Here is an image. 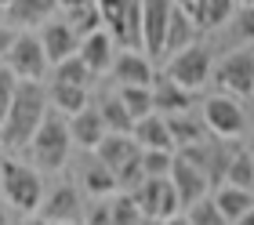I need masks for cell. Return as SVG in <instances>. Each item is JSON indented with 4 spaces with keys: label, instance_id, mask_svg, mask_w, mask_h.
<instances>
[{
    "label": "cell",
    "instance_id": "6da1fadb",
    "mask_svg": "<svg viewBox=\"0 0 254 225\" xmlns=\"http://www.w3.org/2000/svg\"><path fill=\"white\" fill-rule=\"evenodd\" d=\"M48 105H51V98H48V87H44V84H37V80H18L11 113H7L4 127H0V146H4V149L29 146L33 135L40 131L44 116L51 113Z\"/></svg>",
    "mask_w": 254,
    "mask_h": 225
},
{
    "label": "cell",
    "instance_id": "7a4b0ae2",
    "mask_svg": "<svg viewBox=\"0 0 254 225\" xmlns=\"http://www.w3.org/2000/svg\"><path fill=\"white\" fill-rule=\"evenodd\" d=\"M0 193L15 211L33 215V211H40L48 189H44V178L37 167L18 163V160H0Z\"/></svg>",
    "mask_w": 254,
    "mask_h": 225
},
{
    "label": "cell",
    "instance_id": "3957f363",
    "mask_svg": "<svg viewBox=\"0 0 254 225\" xmlns=\"http://www.w3.org/2000/svg\"><path fill=\"white\" fill-rule=\"evenodd\" d=\"M69 149H73V135H69V120L62 113H48L40 124V131L33 135L29 142V156H33V167H44V171H62L65 160H69Z\"/></svg>",
    "mask_w": 254,
    "mask_h": 225
},
{
    "label": "cell",
    "instance_id": "277c9868",
    "mask_svg": "<svg viewBox=\"0 0 254 225\" xmlns=\"http://www.w3.org/2000/svg\"><path fill=\"white\" fill-rule=\"evenodd\" d=\"M167 76L196 94L203 84H211V76H214L211 47L207 44H192V47H186V51H178L175 58H167Z\"/></svg>",
    "mask_w": 254,
    "mask_h": 225
},
{
    "label": "cell",
    "instance_id": "5b68a950",
    "mask_svg": "<svg viewBox=\"0 0 254 225\" xmlns=\"http://www.w3.org/2000/svg\"><path fill=\"white\" fill-rule=\"evenodd\" d=\"M214 84L222 87V94L233 98H251L254 94V47L225 55L222 62H214Z\"/></svg>",
    "mask_w": 254,
    "mask_h": 225
},
{
    "label": "cell",
    "instance_id": "8992f818",
    "mask_svg": "<svg viewBox=\"0 0 254 225\" xmlns=\"http://www.w3.org/2000/svg\"><path fill=\"white\" fill-rule=\"evenodd\" d=\"M200 113L207 120V131L214 138L229 142V138H240L247 131V113H244V105H240V98H233V94H211Z\"/></svg>",
    "mask_w": 254,
    "mask_h": 225
},
{
    "label": "cell",
    "instance_id": "52a82bcc",
    "mask_svg": "<svg viewBox=\"0 0 254 225\" xmlns=\"http://www.w3.org/2000/svg\"><path fill=\"white\" fill-rule=\"evenodd\" d=\"M131 196H134V204L142 207L145 218L167 222V218L182 215V200H178V189H175V182H171V174L167 178H145Z\"/></svg>",
    "mask_w": 254,
    "mask_h": 225
},
{
    "label": "cell",
    "instance_id": "ba28073f",
    "mask_svg": "<svg viewBox=\"0 0 254 225\" xmlns=\"http://www.w3.org/2000/svg\"><path fill=\"white\" fill-rule=\"evenodd\" d=\"M7 69L15 73L18 80H44V73H48V51H44V44H40V37L37 33H18V40H15V47L7 51Z\"/></svg>",
    "mask_w": 254,
    "mask_h": 225
},
{
    "label": "cell",
    "instance_id": "9c48e42d",
    "mask_svg": "<svg viewBox=\"0 0 254 225\" xmlns=\"http://www.w3.org/2000/svg\"><path fill=\"white\" fill-rule=\"evenodd\" d=\"M175 7V0H142V51L149 58H164V40Z\"/></svg>",
    "mask_w": 254,
    "mask_h": 225
},
{
    "label": "cell",
    "instance_id": "30bf717a",
    "mask_svg": "<svg viewBox=\"0 0 254 225\" xmlns=\"http://www.w3.org/2000/svg\"><path fill=\"white\" fill-rule=\"evenodd\" d=\"M84 196H80V189L76 185H55L48 196H44V204H40V218L44 222H51V225H69V222H84Z\"/></svg>",
    "mask_w": 254,
    "mask_h": 225
},
{
    "label": "cell",
    "instance_id": "8fae6325",
    "mask_svg": "<svg viewBox=\"0 0 254 225\" xmlns=\"http://www.w3.org/2000/svg\"><path fill=\"white\" fill-rule=\"evenodd\" d=\"M109 73L120 87H153V80H156L153 58L145 51H124V47L117 51V58H113Z\"/></svg>",
    "mask_w": 254,
    "mask_h": 225
},
{
    "label": "cell",
    "instance_id": "7c38bea8",
    "mask_svg": "<svg viewBox=\"0 0 254 225\" xmlns=\"http://www.w3.org/2000/svg\"><path fill=\"white\" fill-rule=\"evenodd\" d=\"M171 182H175V189H178L182 207H192L196 200H203V196H211V193H214L211 178H207V174L196 167V163H189L186 156H175V167H171Z\"/></svg>",
    "mask_w": 254,
    "mask_h": 225
},
{
    "label": "cell",
    "instance_id": "4fadbf2b",
    "mask_svg": "<svg viewBox=\"0 0 254 225\" xmlns=\"http://www.w3.org/2000/svg\"><path fill=\"white\" fill-rule=\"evenodd\" d=\"M40 44H44V51H48V62H51V66H59V62H65V58L80 55V37H76V29L69 26L65 18L44 22Z\"/></svg>",
    "mask_w": 254,
    "mask_h": 225
},
{
    "label": "cell",
    "instance_id": "5bb4252c",
    "mask_svg": "<svg viewBox=\"0 0 254 225\" xmlns=\"http://www.w3.org/2000/svg\"><path fill=\"white\" fill-rule=\"evenodd\" d=\"M69 135H73V146L95 152L102 146V138L109 135V127H106V120H102L98 105H87V109H80L76 116H69Z\"/></svg>",
    "mask_w": 254,
    "mask_h": 225
},
{
    "label": "cell",
    "instance_id": "9a60e30c",
    "mask_svg": "<svg viewBox=\"0 0 254 225\" xmlns=\"http://www.w3.org/2000/svg\"><path fill=\"white\" fill-rule=\"evenodd\" d=\"M117 51H120V47H117V40H113L109 29H98V33H91V37L80 40V58H84V66L95 76H102V73H109V69H113Z\"/></svg>",
    "mask_w": 254,
    "mask_h": 225
},
{
    "label": "cell",
    "instance_id": "2e32d148",
    "mask_svg": "<svg viewBox=\"0 0 254 225\" xmlns=\"http://www.w3.org/2000/svg\"><path fill=\"white\" fill-rule=\"evenodd\" d=\"M153 102H156V113H160V116H175V113L196 109V94L186 91L182 84H175L167 73L153 80Z\"/></svg>",
    "mask_w": 254,
    "mask_h": 225
},
{
    "label": "cell",
    "instance_id": "e0dca14e",
    "mask_svg": "<svg viewBox=\"0 0 254 225\" xmlns=\"http://www.w3.org/2000/svg\"><path fill=\"white\" fill-rule=\"evenodd\" d=\"M95 156L117 174L120 167H127L131 160L142 156V146H138L134 135H106V138H102V146L95 149Z\"/></svg>",
    "mask_w": 254,
    "mask_h": 225
},
{
    "label": "cell",
    "instance_id": "ac0fdd59",
    "mask_svg": "<svg viewBox=\"0 0 254 225\" xmlns=\"http://www.w3.org/2000/svg\"><path fill=\"white\" fill-rule=\"evenodd\" d=\"M7 7V26H44L51 22L59 0H0Z\"/></svg>",
    "mask_w": 254,
    "mask_h": 225
},
{
    "label": "cell",
    "instance_id": "d6986e66",
    "mask_svg": "<svg viewBox=\"0 0 254 225\" xmlns=\"http://www.w3.org/2000/svg\"><path fill=\"white\" fill-rule=\"evenodd\" d=\"M189 18L196 22V29H222L225 22H233L236 15V0H192V4L186 7Z\"/></svg>",
    "mask_w": 254,
    "mask_h": 225
},
{
    "label": "cell",
    "instance_id": "ffe728a7",
    "mask_svg": "<svg viewBox=\"0 0 254 225\" xmlns=\"http://www.w3.org/2000/svg\"><path fill=\"white\" fill-rule=\"evenodd\" d=\"M167 127H171V138H175V146H178V149H186V146H200V142L211 138L203 113H196V109L167 116Z\"/></svg>",
    "mask_w": 254,
    "mask_h": 225
},
{
    "label": "cell",
    "instance_id": "44dd1931",
    "mask_svg": "<svg viewBox=\"0 0 254 225\" xmlns=\"http://www.w3.org/2000/svg\"><path fill=\"white\" fill-rule=\"evenodd\" d=\"M80 189H84L87 196H95V200H102V196H109V193H117V174H113L106 163H102L95 152L87 156V163L80 167Z\"/></svg>",
    "mask_w": 254,
    "mask_h": 225
},
{
    "label": "cell",
    "instance_id": "7402d4cb",
    "mask_svg": "<svg viewBox=\"0 0 254 225\" xmlns=\"http://www.w3.org/2000/svg\"><path fill=\"white\" fill-rule=\"evenodd\" d=\"M134 138H138V146L142 149H167V152H178L175 146V138H171V127H167V116H145V120H138L134 124Z\"/></svg>",
    "mask_w": 254,
    "mask_h": 225
},
{
    "label": "cell",
    "instance_id": "603a6c76",
    "mask_svg": "<svg viewBox=\"0 0 254 225\" xmlns=\"http://www.w3.org/2000/svg\"><path fill=\"white\" fill-rule=\"evenodd\" d=\"M196 33H200V29H196V22L189 18V11H186V7H175V18H171L167 40H164V58H175L178 51L200 44V40H196Z\"/></svg>",
    "mask_w": 254,
    "mask_h": 225
},
{
    "label": "cell",
    "instance_id": "cb8c5ba5",
    "mask_svg": "<svg viewBox=\"0 0 254 225\" xmlns=\"http://www.w3.org/2000/svg\"><path fill=\"white\" fill-rule=\"evenodd\" d=\"M211 196H214V204L222 207V215H225L229 222H233V225H236L240 218H244L251 207H254V193H251V189H236V185H218Z\"/></svg>",
    "mask_w": 254,
    "mask_h": 225
},
{
    "label": "cell",
    "instance_id": "d4e9b609",
    "mask_svg": "<svg viewBox=\"0 0 254 225\" xmlns=\"http://www.w3.org/2000/svg\"><path fill=\"white\" fill-rule=\"evenodd\" d=\"M98 109H102V120H106L109 135H134V116L127 113V105L120 102V94H102Z\"/></svg>",
    "mask_w": 254,
    "mask_h": 225
},
{
    "label": "cell",
    "instance_id": "484cf974",
    "mask_svg": "<svg viewBox=\"0 0 254 225\" xmlns=\"http://www.w3.org/2000/svg\"><path fill=\"white\" fill-rule=\"evenodd\" d=\"M48 98L55 105V113H62V116H76L80 109H87V87H76V84H55L51 80Z\"/></svg>",
    "mask_w": 254,
    "mask_h": 225
},
{
    "label": "cell",
    "instance_id": "4316f807",
    "mask_svg": "<svg viewBox=\"0 0 254 225\" xmlns=\"http://www.w3.org/2000/svg\"><path fill=\"white\" fill-rule=\"evenodd\" d=\"M65 22L76 29L80 40L91 37V33H98V29H106V18H102V11H98V0H95V4H84V7H69Z\"/></svg>",
    "mask_w": 254,
    "mask_h": 225
},
{
    "label": "cell",
    "instance_id": "83f0119b",
    "mask_svg": "<svg viewBox=\"0 0 254 225\" xmlns=\"http://www.w3.org/2000/svg\"><path fill=\"white\" fill-rule=\"evenodd\" d=\"M117 94H120V102L127 105V113L134 116V124L156 113V102H153V87H120Z\"/></svg>",
    "mask_w": 254,
    "mask_h": 225
},
{
    "label": "cell",
    "instance_id": "f1b7e54d",
    "mask_svg": "<svg viewBox=\"0 0 254 225\" xmlns=\"http://www.w3.org/2000/svg\"><path fill=\"white\" fill-rule=\"evenodd\" d=\"M225 185L251 189V193H254V152H251V149H240V152H233V163H229Z\"/></svg>",
    "mask_w": 254,
    "mask_h": 225
},
{
    "label": "cell",
    "instance_id": "f546056e",
    "mask_svg": "<svg viewBox=\"0 0 254 225\" xmlns=\"http://www.w3.org/2000/svg\"><path fill=\"white\" fill-rule=\"evenodd\" d=\"M55 84H76V87H87L91 80H95V73L84 66V58L80 55H73V58H65V62H59L55 66Z\"/></svg>",
    "mask_w": 254,
    "mask_h": 225
},
{
    "label": "cell",
    "instance_id": "4dcf8cb0",
    "mask_svg": "<svg viewBox=\"0 0 254 225\" xmlns=\"http://www.w3.org/2000/svg\"><path fill=\"white\" fill-rule=\"evenodd\" d=\"M186 218H189V225H233L222 215V207L214 204V196H203L192 207H186Z\"/></svg>",
    "mask_w": 254,
    "mask_h": 225
},
{
    "label": "cell",
    "instance_id": "1f68e13d",
    "mask_svg": "<svg viewBox=\"0 0 254 225\" xmlns=\"http://www.w3.org/2000/svg\"><path fill=\"white\" fill-rule=\"evenodd\" d=\"M109 215H113V225H142V222H145L142 207L134 204V196H131V193L113 196V200H109Z\"/></svg>",
    "mask_w": 254,
    "mask_h": 225
},
{
    "label": "cell",
    "instance_id": "d6a6232c",
    "mask_svg": "<svg viewBox=\"0 0 254 225\" xmlns=\"http://www.w3.org/2000/svg\"><path fill=\"white\" fill-rule=\"evenodd\" d=\"M175 156H178V152H167V149H142L145 178H167L171 167H175Z\"/></svg>",
    "mask_w": 254,
    "mask_h": 225
},
{
    "label": "cell",
    "instance_id": "836d02e7",
    "mask_svg": "<svg viewBox=\"0 0 254 225\" xmlns=\"http://www.w3.org/2000/svg\"><path fill=\"white\" fill-rule=\"evenodd\" d=\"M15 91H18V76L11 73L7 66H0V127H4L7 113H11V102H15Z\"/></svg>",
    "mask_w": 254,
    "mask_h": 225
},
{
    "label": "cell",
    "instance_id": "e575fe53",
    "mask_svg": "<svg viewBox=\"0 0 254 225\" xmlns=\"http://www.w3.org/2000/svg\"><path fill=\"white\" fill-rule=\"evenodd\" d=\"M145 182V171H142V156L138 160H131L127 167H120L117 171V185H120V193H134L138 185Z\"/></svg>",
    "mask_w": 254,
    "mask_h": 225
},
{
    "label": "cell",
    "instance_id": "d590c367",
    "mask_svg": "<svg viewBox=\"0 0 254 225\" xmlns=\"http://www.w3.org/2000/svg\"><path fill=\"white\" fill-rule=\"evenodd\" d=\"M233 33L244 44H254V7H240L233 15Z\"/></svg>",
    "mask_w": 254,
    "mask_h": 225
},
{
    "label": "cell",
    "instance_id": "8d00e7d4",
    "mask_svg": "<svg viewBox=\"0 0 254 225\" xmlns=\"http://www.w3.org/2000/svg\"><path fill=\"white\" fill-rule=\"evenodd\" d=\"M84 225H113L109 200H95V204H87V211H84Z\"/></svg>",
    "mask_w": 254,
    "mask_h": 225
},
{
    "label": "cell",
    "instance_id": "74e56055",
    "mask_svg": "<svg viewBox=\"0 0 254 225\" xmlns=\"http://www.w3.org/2000/svg\"><path fill=\"white\" fill-rule=\"evenodd\" d=\"M15 40H18L15 26H0V58H7V51L15 47Z\"/></svg>",
    "mask_w": 254,
    "mask_h": 225
},
{
    "label": "cell",
    "instance_id": "f35d334b",
    "mask_svg": "<svg viewBox=\"0 0 254 225\" xmlns=\"http://www.w3.org/2000/svg\"><path fill=\"white\" fill-rule=\"evenodd\" d=\"M0 225H11V211H7V200L0 196Z\"/></svg>",
    "mask_w": 254,
    "mask_h": 225
},
{
    "label": "cell",
    "instance_id": "ab89813d",
    "mask_svg": "<svg viewBox=\"0 0 254 225\" xmlns=\"http://www.w3.org/2000/svg\"><path fill=\"white\" fill-rule=\"evenodd\" d=\"M164 225H189V218H186V215H175V218H167Z\"/></svg>",
    "mask_w": 254,
    "mask_h": 225
},
{
    "label": "cell",
    "instance_id": "60d3db41",
    "mask_svg": "<svg viewBox=\"0 0 254 225\" xmlns=\"http://www.w3.org/2000/svg\"><path fill=\"white\" fill-rule=\"evenodd\" d=\"M236 225H254V207H251V211H247V215H244V218H240Z\"/></svg>",
    "mask_w": 254,
    "mask_h": 225
},
{
    "label": "cell",
    "instance_id": "b9f144b4",
    "mask_svg": "<svg viewBox=\"0 0 254 225\" xmlns=\"http://www.w3.org/2000/svg\"><path fill=\"white\" fill-rule=\"evenodd\" d=\"M22 225H51V222H44V218L37 215V218H26V222H22Z\"/></svg>",
    "mask_w": 254,
    "mask_h": 225
},
{
    "label": "cell",
    "instance_id": "7bdbcfd3",
    "mask_svg": "<svg viewBox=\"0 0 254 225\" xmlns=\"http://www.w3.org/2000/svg\"><path fill=\"white\" fill-rule=\"evenodd\" d=\"M0 26H7V7L0 4Z\"/></svg>",
    "mask_w": 254,
    "mask_h": 225
},
{
    "label": "cell",
    "instance_id": "ee69618b",
    "mask_svg": "<svg viewBox=\"0 0 254 225\" xmlns=\"http://www.w3.org/2000/svg\"><path fill=\"white\" fill-rule=\"evenodd\" d=\"M142 225H164V222H160V218H145Z\"/></svg>",
    "mask_w": 254,
    "mask_h": 225
},
{
    "label": "cell",
    "instance_id": "f6af8a7d",
    "mask_svg": "<svg viewBox=\"0 0 254 225\" xmlns=\"http://www.w3.org/2000/svg\"><path fill=\"white\" fill-rule=\"evenodd\" d=\"M236 4H240V7H254V0H236Z\"/></svg>",
    "mask_w": 254,
    "mask_h": 225
},
{
    "label": "cell",
    "instance_id": "bcb514c9",
    "mask_svg": "<svg viewBox=\"0 0 254 225\" xmlns=\"http://www.w3.org/2000/svg\"><path fill=\"white\" fill-rule=\"evenodd\" d=\"M175 4H178V7H189V4H192V0H175Z\"/></svg>",
    "mask_w": 254,
    "mask_h": 225
},
{
    "label": "cell",
    "instance_id": "7dc6e473",
    "mask_svg": "<svg viewBox=\"0 0 254 225\" xmlns=\"http://www.w3.org/2000/svg\"><path fill=\"white\" fill-rule=\"evenodd\" d=\"M69 225H84V222H69Z\"/></svg>",
    "mask_w": 254,
    "mask_h": 225
},
{
    "label": "cell",
    "instance_id": "c3c4849f",
    "mask_svg": "<svg viewBox=\"0 0 254 225\" xmlns=\"http://www.w3.org/2000/svg\"><path fill=\"white\" fill-rule=\"evenodd\" d=\"M251 152H254V138H251Z\"/></svg>",
    "mask_w": 254,
    "mask_h": 225
},
{
    "label": "cell",
    "instance_id": "681fc988",
    "mask_svg": "<svg viewBox=\"0 0 254 225\" xmlns=\"http://www.w3.org/2000/svg\"><path fill=\"white\" fill-rule=\"evenodd\" d=\"M0 152H4V146H0Z\"/></svg>",
    "mask_w": 254,
    "mask_h": 225
},
{
    "label": "cell",
    "instance_id": "f907efd6",
    "mask_svg": "<svg viewBox=\"0 0 254 225\" xmlns=\"http://www.w3.org/2000/svg\"><path fill=\"white\" fill-rule=\"evenodd\" d=\"M251 98H254V94H251Z\"/></svg>",
    "mask_w": 254,
    "mask_h": 225
}]
</instances>
